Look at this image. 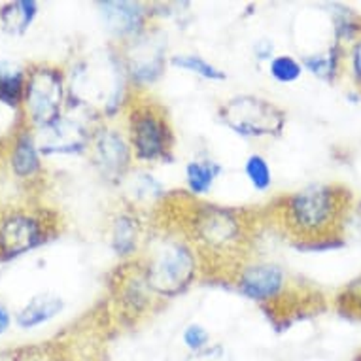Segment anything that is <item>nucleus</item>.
<instances>
[{
    "label": "nucleus",
    "instance_id": "2eb2a0df",
    "mask_svg": "<svg viewBox=\"0 0 361 361\" xmlns=\"http://www.w3.org/2000/svg\"><path fill=\"white\" fill-rule=\"evenodd\" d=\"M127 269L119 274L116 284V302L123 316L127 318H138L148 312L155 302V295L149 291L146 280H144L140 261L125 263Z\"/></svg>",
    "mask_w": 361,
    "mask_h": 361
},
{
    "label": "nucleus",
    "instance_id": "7c9ffc66",
    "mask_svg": "<svg viewBox=\"0 0 361 361\" xmlns=\"http://www.w3.org/2000/svg\"><path fill=\"white\" fill-rule=\"evenodd\" d=\"M346 305H348V312H355L361 318V282L346 291Z\"/></svg>",
    "mask_w": 361,
    "mask_h": 361
},
{
    "label": "nucleus",
    "instance_id": "423d86ee",
    "mask_svg": "<svg viewBox=\"0 0 361 361\" xmlns=\"http://www.w3.org/2000/svg\"><path fill=\"white\" fill-rule=\"evenodd\" d=\"M218 119L233 135L244 140H267L284 135L288 114L265 97L240 93L219 104Z\"/></svg>",
    "mask_w": 361,
    "mask_h": 361
},
{
    "label": "nucleus",
    "instance_id": "c756f323",
    "mask_svg": "<svg viewBox=\"0 0 361 361\" xmlns=\"http://www.w3.org/2000/svg\"><path fill=\"white\" fill-rule=\"evenodd\" d=\"M252 51H254V57L257 63H267V65L276 57V46H274V42L271 38H259L254 44Z\"/></svg>",
    "mask_w": 361,
    "mask_h": 361
},
{
    "label": "nucleus",
    "instance_id": "ddd939ff",
    "mask_svg": "<svg viewBox=\"0 0 361 361\" xmlns=\"http://www.w3.org/2000/svg\"><path fill=\"white\" fill-rule=\"evenodd\" d=\"M95 129L97 127H91L83 118H71L65 114L54 125L35 130L36 144L42 157L89 154Z\"/></svg>",
    "mask_w": 361,
    "mask_h": 361
},
{
    "label": "nucleus",
    "instance_id": "f257e3e1",
    "mask_svg": "<svg viewBox=\"0 0 361 361\" xmlns=\"http://www.w3.org/2000/svg\"><path fill=\"white\" fill-rule=\"evenodd\" d=\"M352 193L341 184H308L274 204V216L291 240L316 246L343 237Z\"/></svg>",
    "mask_w": 361,
    "mask_h": 361
},
{
    "label": "nucleus",
    "instance_id": "473e14b6",
    "mask_svg": "<svg viewBox=\"0 0 361 361\" xmlns=\"http://www.w3.org/2000/svg\"><path fill=\"white\" fill-rule=\"evenodd\" d=\"M357 214H360V218H361V204H360V208H357Z\"/></svg>",
    "mask_w": 361,
    "mask_h": 361
},
{
    "label": "nucleus",
    "instance_id": "cd10ccee",
    "mask_svg": "<svg viewBox=\"0 0 361 361\" xmlns=\"http://www.w3.org/2000/svg\"><path fill=\"white\" fill-rule=\"evenodd\" d=\"M344 74H348L354 89L361 95V36L346 49Z\"/></svg>",
    "mask_w": 361,
    "mask_h": 361
},
{
    "label": "nucleus",
    "instance_id": "1a4fd4ad",
    "mask_svg": "<svg viewBox=\"0 0 361 361\" xmlns=\"http://www.w3.org/2000/svg\"><path fill=\"white\" fill-rule=\"evenodd\" d=\"M55 221L44 210L10 208L0 214V257L12 259L38 248L54 235Z\"/></svg>",
    "mask_w": 361,
    "mask_h": 361
},
{
    "label": "nucleus",
    "instance_id": "a211bd4d",
    "mask_svg": "<svg viewBox=\"0 0 361 361\" xmlns=\"http://www.w3.org/2000/svg\"><path fill=\"white\" fill-rule=\"evenodd\" d=\"M344 61H346V48L335 42L318 49L316 54L301 57L305 72L326 83H335L338 78L344 76Z\"/></svg>",
    "mask_w": 361,
    "mask_h": 361
},
{
    "label": "nucleus",
    "instance_id": "39448f33",
    "mask_svg": "<svg viewBox=\"0 0 361 361\" xmlns=\"http://www.w3.org/2000/svg\"><path fill=\"white\" fill-rule=\"evenodd\" d=\"M123 114L125 135L137 163L155 165L174 159L176 137L163 104L146 95V91H135Z\"/></svg>",
    "mask_w": 361,
    "mask_h": 361
},
{
    "label": "nucleus",
    "instance_id": "412c9836",
    "mask_svg": "<svg viewBox=\"0 0 361 361\" xmlns=\"http://www.w3.org/2000/svg\"><path fill=\"white\" fill-rule=\"evenodd\" d=\"M27 74L23 66L13 61H0V104L19 110L23 108Z\"/></svg>",
    "mask_w": 361,
    "mask_h": 361
},
{
    "label": "nucleus",
    "instance_id": "6e6552de",
    "mask_svg": "<svg viewBox=\"0 0 361 361\" xmlns=\"http://www.w3.org/2000/svg\"><path fill=\"white\" fill-rule=\"evenodd\" d=\"M123 68L135 91H146L149 85L159 82L169 65V44L166 32L157 27H149L135 40L118 46Z\"/></svg>",
    "mask_w": 361,
    "mask_h": 361
},
{
    "label": "nucleus",
    "instance_id": "20e7f679",
    "mask_svg": "<svg viewBox=\"0 0 361 361\" xmlns=\"http://www.w3.org/2000/svg\"><path fill=\"white\" fill-rule=\"evenodd\" d=\"M71 93L78 108L97 119H114L123 114L135 89L130 87L118 46H110L97 59L82 61L74 72Z\"/></svg>",
    "mask_w": 361,
    "mask_h": 361
},
{
    "label": "nucleus",
    "instance_id": "4be33fe9",
    "mask_svg": "<svg viewBox=\"0 0 361 361\" xmlns=\"http://www.w3.org/2000/svg\"><path fill=\"white\" fill-rule=\"evenodd\" d=\"M329 21H331L333 42L348 49L361 36V16L344 4H329Z\"/></svg>",
    "mask_w": 361,
    "mask_h": 361
},
{
    "label": "nucleus",
    "instance_id": "0eeeda50",
    "mask_svg": "<svg viewBox=\"0 0 361 361\" xmlns=\"http://www.w3.org/2000/svg\"><path fill=\"white\" fill-rule=\"evenodd\" d=\"M66 97L65 72L44 63L30 66L21 108L27 125L32 130H40L59 121L65 116Z\"/></svg>",
    "mask_w": 361,
    "mask_h": 361
},
{
    "label": "nucleus",
    "instance_id": "bb28decb",
    "mask_svg": "<svg viewBox=\"0 0 361 361\" xmlns=\"http://www.w3.org/2000/svg\"><path fill=\"white\" fill-rule=\"evenodd\" d=\"M182 344L188 350V354L201 352L212 344V335L207 329V326H202L199 322H191L182 329Z\"/></svg>",
    "mask_w": 361,
    "mask_h": 361
},
{
    "label": "nucleus",
    "instance_id": "9d476101",
    "mask_svg": "<svg viewBox=\"0 0 361 361\" xmlns=\"http://www.w3.org/2000/svg\"><path fill=\"white\" fill-rule=\"evenodd\" d=\"M89 157L97 174L108 185H123L137 163L125 130L110 123H102L95 129Z\"/></svg>",
    "mask_w": 361,
    "mask_h": 361
},
{
    "label": "nucleus",
    "instance_id": "393cba45",
    "mask_svg": "<svg viewBox=\"0 0 361 361\" xmlns=\"http://www.w3.org/2000/svg\"><path fill=\"white\" fill-rule=\"evenodd\" d=\"M243 171L252 190L265 193L273 188V169H271L269 159L259 152H254L244 159Z\"/></svg>",
    "mask_w": 361,
    "mask_h": 361
},
{
    "label": "nucleus",
    "instance_id": "a878e982",
    "mask_svg": "<svg viewBox=\"0 0 361 361\" xmlns=\"http://www.w3.org/2000/svg\"><path fill=\"white\" fill-rule=\"evenodd\" d=\"M267 72L276 83L288 85V83H295L297 80H301L305 68H302L301 59H297L293 55L276 54V57L267 65Z\"/></svg>",
    "mask_w": 361,
    "mask_h": 361
},
{
    "label": "nucleus",
    "instance_id": "9b49d317",
    "mask_svg": "<svg viewBox=\"0 0 361 361\" xmlns=\"http://www.w3.org/2000/svg\"><path fill=\"white\" fill-rule=\"evenodd\" d=\"M233 284L248 301L269 307L284 299L290 279L284 267L274 261H244L233 271Z\"/></svg>",
    "mask_w": 361,
    "mask_h": 361
},
{
    "label": "nucleus",
    "instance_id": "f8f14e48",
    "mask_svg": "<svg viewBox=\"0 0 361 361\" xmlns=\"http://www.w3.org/2000/svg\"><path fill=\"white\" fill-rule=\"evenodd\" d=\"M99 16L116 46H123L135 40L152 27L154 12L142 2L130 0H104L97 4Z\"/></svg>",
    "mask_w": 361,
    "mask_h": 361
},
{
    "label": "nucleus",
    "instance_id": "dca6fc26",
    "mask_svg": "<svg viewBox=\"0 0 361 361\" xmlns=\"http://www.w3.org/2000/svg\"><path fill=\"white\" fill-rule=\"evenodd\" d=\"M10 166L19 180H32L42 172V154L36 144L35 130L29 125L18 130L10 148Z\"/></svg>",
    "mask_w": 361,
    "mask_h": 361
},
{
    "label": "nucleus",
    "instance_id": "f03ea898",
    "mask_svg": "<svg viewBox=\"0 0 361 361\" xmlns=\"http://www.w3.org/2000/svg\"><path fill=\"white\" fill-rule=\"evenodd\" d=\"M180 231L195 244L202 265L210 263L231 265L233 271L244 263L252 235V221L244 210L233 207L193 202L188 208Z\"/></svg>",
    "mask_w": 361,
    "mask_h": 361
},
{
    "label": "nucleus",
    "instance_id": "4468645a",
    "mask_svg": "<svg viewBox=\"0 0 361 361\" xmlns=\"http://www.w3.org/2000/svg\"><path fill=\"white\" fill-rule=\"evenodd\" d=\"M108 246L123 263L137 261L146 244V221L142 212L130 204L118 208L108 221Z\"/></svg>",
    "mask_w": 361,
    "mask_h": 361
},
{
    "label": "nucleus",
    "instance_id": "aec40b11",
    "mask_svg": "<svg viewBox=\"0 0 361 361\" xmlns=\"http://www.w3.org/2000/svg\"><path fill=\"white\" fill-rule=\"evenodd\" d=\"M224 165L212 157H197L185 163L184 180L185 190L193 199L208 195L218 184V180L224 174Z\"/></svg>",
    "mask_w": 361,
    "mask_h": 361
},
{
    "label": "nucleus",
    "instance_id": "c85d7f7f",
    "mask_svg": "<svg viewBox=\"0 0 361 361\" xmlns=\"http://www.w3.org/2000/svg\"><path fill=\"white\" fill-rule=\"evenodd\" d=\"M184 361H235L231 348L224 343H212L201 352L185 355Z\"/></svg>",
    "mask_w": 361,
    "mask_h": 361
},
{
    "label": "nucleus",
    "instance_id": "f3484780",
    "mask_svg": "<svg viewBox=\"0 0 361 361\" xmlns=\"http://www.w3.org/2000/svg\"><path fill=\"white\" fill-rule=\"evenodd\" d=\"M125 193H127V204L135 207L142 212V208L157 207L166 199V188L161 180L146 169H135L129 178L125 180Z\"/></svg>",
    "mask_w": 361,
    "mask_h": 361
},
{
    "label": "nucleus",
    "instance_id": "2f4dec72",
    "mask_svg": "<svg viewBox=\"0 0 361 361\" xmlns=\"http://www.w3.org/2000/svg\"><path fill=\"white\" fill-rule=\"evenodd\" d=\"M10 326H12V314L4 302H0V335H4L10 329Z\"/></svg>",
    "mask_w": 361,
    "mask_h": 361
},
{
    "label": "nucleus",
    "instance_id": "7ed1b4c3",
    "mask_svg": "<svg viewBox=\"0 0 361 361\" xmlns=\"http://www.w3.org/2000/svg\"><path fill=\"white\" fill-rule=\"evenodd\" d=\"M138 261L149 291L161 301L185 293L204 271L201 254L182 231H169L149 240Z\"/></svg>",
    "mask_w": 361,
    "mask_h": 361
},
{
    "label": "nucleus",
    "instance_id": "5701e85b",
    "mask_svg": "<svg viewBox=\"0 0 361 361\" xmlns=\"http://www.w3.org/2000/svg\"><path fill=\"white\" fill-rule=\"evenodd\" d=\"M36 16H38V2L35 0L8 2L0 8V25L8 35L19 36L30 29Z\"/></svg>",
    "mask_w": 361,
    "mask_h": 361
},
{
    "label": "nucleus",
    "instance_id": "b1692460",
    "mask_svg": "<svg viewBox=\"0 0 361 361\" xmlns=\"http://www.w3.org/2000/svg\"><path fill=\"white\" fill-rule=\"evenodd\" d=\"M169 65L172 68H180V71L188 72V74L201 78L204 82H225L227 80V74H225L224 68H219V66H216L199 54L171 55Z\"/></svg>",
    "mask_w": 361,
    "mask_h": 361
},
{
    "label": "nucleus",
    "instance_id": "6ab92c4d",
    "mask_svg": "<svg viewBox=\"0 0 361 361\" xmlns=\"http://www.w3.org/2000/svg\"><path fill=\"white\" fill-rule=\"evenodd\" d=\"M63 310H65V299L57 293L44 291L25 302V307L16 314V324L21 329L29 331L57 318Z\"/></svg>",
    "mask_w": 361,
    "mask_h": 361
}]
</instances>
